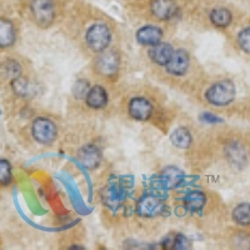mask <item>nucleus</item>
Masks as SVG:
<instances>
[{
  "label": "nucleus",
  "instance_id": "nucleus-1",
  "mask_svg": "<svg viewBox=\"0 0 250 250\" xmlns=\"http://www.w3.org/2000/svg\"><path fill=\"white\" fill-rule=\"evenodd\" d=\"M236 88L231 80L223 79L211 84L205 91V99L214 106H227L235 100Z\"/></svg>",
  "mask_w": 250,
  "mask_h": 250
},
{
  "label": "nucleus",
  "instance_id": "nucleus-2",
  "mask_svg": "<svg viewBox=\"0 0 250 250\" xmlns=\"http://www.w3.org/2000/svg\"><path fill=\"white\" fill-rule=\"evenodd\" d=\"M86 44L93 51H103L108 48L111 40V33L104 23H95L88 29L85 34Z\"/></svg>",
  "mask_w": 250,
  "mask_h": 250
},
{
  "label": "nucleus",
  "instance_id": "nucleus-3",
  "mask_svg": "<svg viewBox=\"0 0 250 250\" xmlns=\"http://www.w3.org/2000/svg\"><path fill=\"white\" fill-rule=\"evenodd\" d=\"M31 14L39 26H49L55 19V6L53 0H33L30 4Z\"/></svg>",
  "mask_w": 250,
  "mask_h": 250
},
{
  "label": "nucleus",
  "instance_id": "nucleus-4",
  "mask_svg": "<svg viewBox=\"0 0 250 250\" xmlns=\"http://www.w3.org/2000/svg\"><path fill=\"white\" fill-rule=\"evenodd\" d=\"M31 134L38 143L44 145L51 144L58 135L57 126L48 118H37L31 126Z\"/></svg>",
  "mask_w": 250,
  "mask_h": 250
},
{
  "label": "nucleus",
  "instance_id": "nucleus-5",
  "mask_svg": "<svg viewBox=\"0 0 250 250\" xmlns=\"http://www.w3.org/2000/svg\"><path fill=\"white\" fill-rule=\"evenodd\" d=\"M165 210V204L158 196L144 195L137 204V213L144 218H154L162 215Z\"/></svg>",
  "mask_w": 250,
  "mask_h": 250
},
{
  "label": "nucleus",
  "instance_id": "nucleus-6",
  "mask_svg": "<svg viewBox=\"0 0 250 250\" xmlns=\"http://www.w3.org/2000/svg\"><path fill=\"white\" fill-rule=\"evenodd\" d=\"M225 156L228 162L236 169H243L248 164L247 150L240 143L230 142L225 145Z\"/></svg>",
  "mask_w": 250,
  "mask_h": 250
},
{
  "label": "nucleus",
  "instance_id": "nucleus-7",
  "mask_svg": "<svg viewBox=\"0 0 250 250\" xmlns=\"http://www.w3.org/2000/svg\"><path fill=\"white\" fill-rule=\"evenodd\" d=\"M165 66H167L169 74L182 77L187 73L188 68H189V54L184 49H178V50L174 51L170 60Z\"/></svg>",
  "mask_w": 250,
  "mask_h": 250
},
{
  "label": "nucleus",
  "instance_id": "nucleus-8",
  "mask_svg": "<svg viewBox=\"0 0 250 250\" xmlns=\"http://www.w3.org/2000/svg\"><path fill=\"white\" fill-rule=\"evenodd\" d=\"M153 113V105L148 99L143 97L133 98L129 103V114L135 120H148Z\"/></svg>",
  "mask_w": 250,
  "mask_h": 250
},
{
  "label": "nucleus",
  "instance_id": "nucleus-9",
  "mask_svg": "<svg viewBox=\"0 0 250 250\" xmlns=\"http://www.w3.org/2000/svg\"><path fill=\"white\" fill-rule=\"evenodd\" d=\"M150 10L158 19L169 20L175 17L178 6L174 0H151Z\"/></svg>",
  "mask_w": 250,
  "mask_h": 250
},
{
  "label": "nucleus",
  "instance_id": "nucleus-10",
  "mask_svg": "<svg viewBox=\"0 0 250 250\" xmlns=\"http://www.w3.org/2000/svg\"><path fill=\"white\" fill-rule=\"evenodd\" d=\"M95 66L102 75H108V77L114 75L117 73L118 66H119V58H118L117 53L108 51V53L98 58Z\"/></svg>",
  "mask_w": 250,
  "mask_h": 250
},
{
  "label": "nucleus",
  "instance_id": "nucleus-11",
  "mask_svg": "<svg viewBox=\"0 0 250 250\" xmlns=\"http://www.w3.org/2000/svg\"><path fill=\"white\" fill-rule=\"evenodd\" d=\"M79 160L85 168L95 169L102 162V151L95 145H85L79 151Z\"/></svg>",
  "mask_w": 250,
  "mask_h": 250
},
{
  "label": "nucleus",
  "instance_id": "nucleus-12",
  "mask_svg": "<svg viewBox=\"0 0 250 250\" xmlns=\"http://www.w3.org/2000/svg\"><path fill=\"white\" fill-rule=\"evenodd\" d=\"M163 38L162 29L155 25H145L140 28L137 33L138 43L142 45H156Z\"/></svg>",
  "mask_w": 250,
  "mask_h": 250
},
{
  "label": "nucleus",
  "instance_id": "nucleus-13",
  "mask_svg": "<svg viewBox=\"0 0 250 250\" xmlns=\"http://www.w3.org/2000/svg\"><path fill=\"white\" fill-rule=\"evenodd\" d=\"M174 53V49L168 43H158L156 45L151 46L149 50V57L155 64L160 66H165L170 60L171 55Z\"/></svg>",
  "mask_w": 250,
  "mask_h": 250
},
{
  "label": "nucleus",
  "instance_id": "nucleus-14",
  "mask_svg": "<svg viewBox=\"0 0 250 250\" xmlns=\"http://www.w3.org/2000/svg\"><path fill=\"white\" fill-rule=\"evenodd\" d=\"M85 100L88 106H90V108H104L108 103V93L103 86L94 85L89 89L88 94L85 95Z\"/></svg>",
  "mask_w": 250,
  "mask_h": 250
},
{
  "label": "nucleus",
  "instance_id": "nucleus-15",
  "mask_svg": "<svg viewBox=\"0 0 250 250\" xmlns=\"http://www.w3.org/2000/svg\"><path fill=\"white\" fill-rule=\"evenodd\" d=\"M17 35L13 23L8 19L0 18V48H9L15 43Z\"/></svg>",
  "mask_w": 250,
  "mask_h": 250
},
{
  "label": "nucleus",
  "instance_id": "nucleus-16",
  "mask_svg": "<svg viewBox=\"0 0 250 250\" xmlns=\"http://www.w3.org/2000/svg\"><path fill=\"white\" fill-rule=\"evenodd\" d=\"M210 21L218 28H227L233 21V14L227 8H215L210 13Z\"/></svg>",
  "mask_w": 250,
  "mask_h": 250
},
{
  "label": "nucleus",
  "instance_id": "nucleus-17",
  "mask_svg": "<svg viewBox=\"0 0 250 250\" xmlns=\"http://www.w3.org/2000/svg\"><path fill=\"white\" fill-rule=\"evenodd\" d=\"M234 223L239 227H250V203H240L231 213Z\"/></svg>",
  "mask_w": 250,
  "mask_h": 250
},
{
  "label": "nucleus",
  "instance_id": "nucleus-18",
  "mask_svg": "<svg viewBox=\"0 0 250 250\" xmlns=\"http://www.w3.org/2000/svg\"><path fill=\"white\" fill-rule=\"evenodd\" d=\"M162 178L164 183L168 185L169 188H175L180 185L184 180L185 175L179 168L176 167H167L164 170L162 171Z\"/></svg>",
  "mask_w": 250,
  "mask_h": 250
},
{
  "label": "nucleus",
  "instance_id": "nucleus-19",
  "mask_svg": "<svg viewBox=\"0 0 250 250\" xmlns=\"http://www.w3.org/2000/svg\"><path fill=\"white\" fill-rule=\"evenodd\" d=\"M103 202L110 209H117L123 203V194L117 187H108L103 193Z\"/></svg>",
  "mask_w": 250,
  "mask_h": 250
},
{
  "label": "nucleus",
  "instance_id": "nucleus-20",
  "mask_svg": "<svg viewBox=\"0 0 250 250\" xmlns=\"http://www.w3.org/2000/svg\"><path fill=\"white\" fill-rule=\"evenodd\" d=\"M207 203V196L202 191H191L184 199L185 207L191 211H200Z\"/></svg>",
  "mask_w": 250,
  "mask_h": 250
},
{
  "label": "nucleus",
  "instance_id": "nucleus-21",
  "mask_svg": "<svg viewBox=\"0 0 250 250\" xmlns=\"http://www.w3.org/2000/svg\"><path fill=\"white\" fill-rule=\"evenodd\" d=\"M171 143L176 148L187 149L191 144V134L187 128H178L171 134Z\"/></svg>",
  "mask_w": 250,
  "mask_h": 250
},
{
  "label": "nucleus",
  "instance_id": "nucleus-22",
  "mask_svg": "<svg viewBox=\"0 0 250 250\" xmlns=\"http://www.w3.org/2000/svg\"><path fill=\"white\" fill-rule=\"evenodd\" d=\"M12 86L14 93L20 98L29 97L31 91H33V88H31V84L29 83V80L24 79L21 77L14 78V80L12 82Z\"/></svg>",
  "mask_w": 250,
  "mask_h": 250
},
{
  "label": "nucleus",
  "instance_id": "nucleus-23",
  "mask_svg": "<svg viewBox=\"0 0 250 250\" xmlns=\"http://www.w3.org/2000/svg\"><path fill=\"white\" fill-rule=\"evenodd\" d=\"M236 43H238L239 48L242 49V51L250 55V25L245 26L239 31L238 37H236Z\"/></svg>",
  "mask_w": 250,
  "mask_h": 250
},
{
  "label": "nucleus",
  "instance_id": "nucleus-24",
  "mask_svg": "<svg viewBox=\"0 0 250 250\" xmlns=\"http://www.w3.org/2000/svg\"><path fill=\"white\" fill-rule=\"evenodd\" d=\"M12 182V165L8 160L0 159V184L8 185Z\"/></svg>",
  "mask_w": 250,
  "mask_h": 250
},
{
  "label": "nucleus",
  "instance_id": "nucleus-25",
  "mask_svg": "<svg viewBox=\"0 0 250 250\" xmlns=\"http://www.w3.org/2000/svg\"><path fill=\"white\" fill-rule=\"evenodd\" d=\"M190 245L188 238H185L183 234H178V235L174 236V243H173V248L176 250H184L188 249Z\"/></svg>",
  "mask_w": 250,
  "mask_h": 250
},
{
  "label": "nucleus",
  "instance_id": "nucleus-26",
  "mask_svg": "<svg viewBox=\"0 0 250 250\" xmlns=\"http://www.w3.org/2000/svg\"><path fill=\"white\" fill-rule=\"evenodd\" d=\"M89 91V85H88V82L85 80H79L77 82L74 86V94L77 98H83L84 95H86Z\"/></svg>",
  "mask_w": 250,
  "mask_h": 250
},
{
  "label": "nucleus",
  "instance_id": "nucleus-27",
  "mask_svg": "<svg viewBox=\"0 0 250 250\" xmlns=\"http://www.w3.org/2000/svg\"><path fill=\"white\" fill-rule=\"evenodd\" d=\"M5 68L8 70V74L13 78L20 77V66L17 62L14 60H9L5 64Z\"/></svg>",
  "mask_w": 250,
  "mask_h": 250
}]
</instances>
